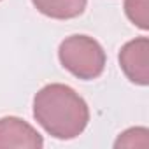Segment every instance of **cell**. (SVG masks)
<instances>
[{
  "label": "cell",
  "mask_w": 149,
  "mask_h": 149,
  "mask_svg": "<svg viewBox=\"0 0 149 149\" xmlns=\"http://www.w3.org/2000/svg\"><path fill=\"white\" fill-rule=\"evenodd\" d=\"M33 118L51 137L70 140L79 137L88 126L90 107L74 88L51 83L35 93Z\"/></svg>",
  "instance_id": "obj_1"
},
{
  "label": "cell",
  "mask_w": 149,
  "mask_h": 149,
  "mask_svg": "<svg viewBox=\"0 0 149 149\" xmlns=\"http://www.w3.org/2000/svg\"><path fill=\"white\" fill-rule=\"evenodd\" d=\"M58 60L65 70L83 81H93L105 68V51L90 35H70L60 42Z\"/></svg>",
  "instance_id": "obj_2"
},
{
  "label": "cell",
  "mask_w": 149,
  "mask_h": 149,
  "mask_svg": "<svg viewBox=\"0 0 149 149\" xmlns=\"http://www.w3.org/2000/svg\"><path fill=\"white\" fill-rule=\"evenodd\" d=\"M119 67L123 74L139 86L149 84V39L137 37L126 42L119 51Z\"/></svg>",
  "instance_id": "obj_3"
},
{
  "label": "cell",
  "mask_w": 149,
  "mask_h": 149,
  "mask_svg": "<svg viewBox=\"0 0 149 149\" xmlns=\"http://www.w3.org/2000/svg\"><path fill=\"white\" fill-rule=\"evenodd\" d=\"M42 135L25 119L16 116L0 118V149H40Z\"/></svg>",
  "instance_id": "obj_4"
},
{
  "label": "cell",
  "mask_w": 149,
  "mask_h": 149,
  "mask_svg": "<svg viewBox=\"0 0 149 149\" xmlns=\"http://www.w3.org/2000/svg\"><path fill=\"white\" fill-rule=\"evenodd\" d=\"M33 7L53 19H74L84 13L88 0H32Z\"/></svg>",
  "instance_id": "obj_5"
},
{
  "label": "cell",
  "mask_w": 149,
  "mask_h": 149,
  "mask_svg": "<svg viewBox=\"0 0 149 149\" xmlns=\"http://www.w3.org/2000/svg\"><path fill=\"white\" fill-rule=\"evenodd\" d=\"M126 18L140 30L149 28V0H125Z\"/></svg>",
  "instance_id": "obj_6"
},
{
  "label": "cell",
  "mask_w": 149,
  "mask_h": 149,
  "mask_svg": "<svg viewBox=\"0 0 149 149\" xmlns=\"http://www.w3.org/2000/svg\"><path fill=\"white\" fill-rule=\"evenodd\" d=\"M147 146H149V130L144 126L125 130L114 142V147H147Z\"/></svg>",
  "instance_id": "obj_7"
},
{
  "label": "cell",
  "mask_w": 149,
  "mask_h": 149,
  "mask_svg": "<svg viewBox=\"0 0 149 149\" xmlns=\"http://www.w3.org/2000/svg\"><path fill=\"white\" fill-rule=\"evenodd\" d=\"M0 2H2V0H0Z\"/></svg>",
  "instance_id": "obj_8"
}]
</instances>
